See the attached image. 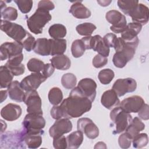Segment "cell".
I'll use <instances>...</instances> for the list:
<instances>
[{
    "instance_id": "c3c4849f",
    "label": "cell",
    "mask_w": 149,
    "mask_h": 149,
    "mask_svg": "<svg viewBox=\"0 0 149 149\" xmlns=\"http://www.w3.org/2000/svg\"><path fill=\"white\" fill-rule=\"evenodd\" d=\"M116 38V36L113 33H108L105 34L102 38L104 42L109 48L113 47Z\"/></svg>"
},
{
    "instance_id": "74e56055",
    "label": "cell",
    "mask_w": 149,
    "mask_h": 149,
    "mask_svg": "<svg viewBox=\"0 0 149 149\" xmlns=\"http://www.w3.org/2000/svg\"><path fill=\"white\" fill-rule=\"evenodd\" d=\"M1 18L7 21H14L17 18V11L13 7H7L1 11Z\"/></svg>"
},
{
    "instance_id": "7dc6e473",
    "label": "cell",
    "mask_w": 149,
    "mask_h": 149,
    "mask_svg": "<svg viewBox=\"0 0 149 149\" xmlns=\"http://www.w3.org/2000/svg\"><path fill=\"white\" fill-rule=\"evenodd\" d=\"M55 8V5L54 3L50 1L42 0L40 1L38 3L37 9L49 11L52 10Z\"/></svg>"
},
{
    "instance_id": "8fae6325",
    "label": "cell",
    "mask_w": 149,
    "mask_h": 149,
    "mask_svg": "<svg viewBox=\"0 0 149 149\" xmlns=\"http://www.w3.org/2000/svg\"><path fill=\"white\" fill-rule=\"evenodd\" d=\"M47 79V78L41 73H33L21 81L20 86L26 91L36 90Z\"/></svg>"
},
{
    "instance_id": "5bb4252c",
    "label": "cell",
    "mask_w": 149,
    "mask_h": 149,
    "mask_svg": "<svg viewBox=\"0 0 149 149\" xmlns=\"http://www.w3.org/2000/svg\"><path fill=\"white\" fill-rule=\"evenodd\" d=\"M77 87L91 102L94 101L96 96L97 88V84L94 80L90 78L83 79L79 81Z\"/></svg>"
},
{
    "instance_id": "83f0119b",
    "label": "cell",
    "mask_w": 149,
    "mask_h": 149,
    "mask_svg": "<svg viewBox=\"0 0 149 149\" xmlns=\"http://www.w3.org/2000/svg\"><path fill=\"white\" fill-rule=\"evenodd\" d=\"M49 36L53 39H62L67 33L66 27L61 24H54L48 30Z\"/></svg>"
},
{
    "instance_id": "6f0895ef",
    "label": "cell",
    "mask_w": 149,
    "mask_h": 149,
    "mask_svg": "<svg viewBox=\"0 0 149 149\" xmlns=\"http://www.w3.org/2000/svg\"><path fill=\"white\" fill-rule=\"evenodd\" d=\"M1 123H2V127H1V133L2 134L6 129V124L5 122H4L2 120H1Z\"/></svg>"
},
{
    "instance_id": "7c38bea8",
    "label": "cell",
    "mask_w": 149,
    "mask_h": 149,
    "mask_svg": "<svg viewBox=\"0 0 149 149\" xmlns=\"http://www.w3.org/2000/svg\"><path fill=\"white\" fill-rule=\"evenodd\" d=\"M23 45L16 41L6 42L0 47V59L6 60L13 56L22 53Z\"/></svg>"
},
{
    "instance_id": "d6986e66",
    "label": "cell",
    "mask_w": 149,
    "mask_h": 149,
    "mask_svg": "<svg viewBox=\"0 0 149 149\" xmlns=\"http://www.w3.org/2000/svg\"><path fill=\"white\" fill-rule=\"evenodd\" d=\"M101 102V104L108 109H112L119 105L120 100L115 91L111 89L105 91L102 94Z\"/></svg>"
},
{
    "instance_id": "52a82bcc",
    "label": "cell",
    "mask_w": 149,
    "mask_h": 149,
    "mask_svg": "<svg viewBox=\"0 0 149 149\" xmlns=\"http://www.w3.org/2000/svg\"><path fill=\"white\" fill-rule=\"evenodd\" d=\"M23 102L27 105L28 113L43 114L41 108V100L36 90L26 91Z\"/></svg>"
},
{
    "instance_id": "6da1fadb",
    "label": "cell",
    "mask_w": 149,
    "mask_h": 149,
    "mask_svg": "<svg viewBox=\"0 0 149 149\" xmlns=\"http://www.w3.org/2000/svg\"><path fill=\"white\" fill-rule=\"evenodd\" d=\"M59 106L64 118L71 119L78 118L88 112L92 107V102L77 86L72 90L69 97L64 99Z\"/></svg>"
},
{
    "instance_id": "ee69618b",
    "label": "cell",
    "mask_w": 149,
    "mask_h": 149,
    "mask_svg": "<svg viewBox=\"0 0 149 149\" xmlns=\"http://www.w3.org/2000/svg\"><path fill=\"white\" fill-rule=\"evenodd\" d=\"M132 139L126 133H124L119 136L118 138V144L122 148H128L130 147Z\"/></svg>"
},
{
    "instance_id": "d6a6232c",
    "label": "cell",
    "mask_w": 149,
    "mask_h": 149,
    "mask_svg": "<svg viewBox=\"0 0 149 149\" xmlns=\"http://www.w3.org/2000/svg\"><path fill=\"white\" fill-rule=\"evenodd\" d=\"M61 83L63 87L68 90L73 89L77 83V79L74 74L71 73L64 74L61 78Z\"/></svg>"
},
{
    "instance_id": "f35d334b",
    "label": "cell",
    "mask_w": 149,
    "mask_h": 149,
    "mask_svg": "<svg viewBox=\"0 0 149 149\" xmlns=\"http://www.w3.org/2000/svg\"><path fill=\"white\" fill-rule=\"evenodd\" d=\"M129 61V60L128 58L120 52H116L112 58L113 65L118 68H122L125 67Z\"/></svg>"
},
{
    "instance_id": "9c48e42d",
    "label": "cell",
    "mask_w": 149,
    "mask_h": 149,
    "mask_svg": "<svg viewBox=\"0 0 149 149\" xmlns=\"http://www.w3.org/2000/svg\"><path fill=\"white\" fill-rule=\"evenodd\" d=\"M77 130L81 132L90 139H94L99 135L98 127L88 118H80L77 122Z\"/></svg>"
},
{
    "instance_id": "d590c367",
    "label": "cell",
    "mask_w": 149,
    "mask_h": 149,
    "mask_svg": "<svg viewBox=\"0 0 149 149\" xmlns=\"http://www.w3.org/2000/svg\"><path fill=\"white\" fill-rule=\"evenodd\" d=\"M115 76L113 71L110 69H104L101 70L98 74V78L102 84H108L113 80Z\"/></svg>"
},
{
    "instance_id": "30bf717a",
    "label": "cell",
    "mask_w": 149,
    "mask_h": 149,
    "mask_svg": "<svg viewBox=\"0 0 149 149\" xmlns=\"http://www.w3.org/2000/svg\"><path fill=\"white\" fill-rule=\"evenodd\" d=\"M72 129V123L69 119L62 118L56 120L49 129V133L53 139L70 132Z\"/></svg>"
},
{
    "instance_id": "7bdbcfd3",
    "label": "cell",
    "mask_w": 149,
    "mask_h": 149,
    "mask_svg": "<svg viewBox=\"0 0 149 149\" xmlns=\"http://www.w3.org/2000/svg\"><path fill=\"white\" fill-rule=\"evenodd\" d=\"M53 146L56 149H65L67 148L66 137L62 135L57 137L54 138Z\"/></svg>"
},
{
    "instance_id": "1f68e13d",
    "label": "cell",
    "mask_w": 149,
    "mask_h": 149,
    "mask_svg": "<svg viewBox=\"0 0 149 149\" xmlns=\"http://www.w3.org/2000/svg\"><path fill=\"white\" fill-rule=\"evenodd\" d=\"M97 27L91 23H83L77 25L76 30L79 34L83 36H90Z\"/></svg>"
},
{
    "instance_id": "4316f807",
    "label": "cell",
    "mask_w": 149,
    "mask_h": 149,
    "mask_svg": "<svg viewBox=\"0 0 149 149\" xmlns=\"http://www.w3.org/2000/svg\"><path fill=\"white\" fill-rule=\"evenodd\" d=\"M13 75L8 68L5 66L0 67V87L2 88H8L12 82Z\"/></svg>"
},
{
    "instance_id": "11a10c76",
    "label": "cell",
    "mask_w": 149,
    "mask_h": 149,
    "mask_svg": "<svg viewBox=\"0 0 149 149\" xmlns=\"http://www.w3.org/2000/svg\"><path fill=\"white\" fill-rule=\"evenodd\" d=\"M112 1H97V2L100 4V5L102 6H108Z\"/></svg>"
},
{
    "instance_id": "3957f363",
    "label": "cell",
    "mask_w": 149,
    "mask_h": 149,
    "mask_svg": "<svg viewBox=\"0 0 149 149\" xmlns=\"http://www.w3.org/2000/svg\"><path fill=\"white\" fill-rule=\"evenodd\" d=\"M52 19L49 11L37 9L27 20V25L30 31L35 34L42 33L43 27Z\"/></svg>"
},
{
    "instance_id": "681fc988",
    "label": "cell",
    "mask_w": 149,
    "mask_h": 149,
    "mask_svg": "<svg viewBox=\"0 0 149 149\" xmlns=\"http://www.w3.org/2000/svg\"><path fill=\"white\" fill-rule=\"evenodd\" d=\"M138 115L143 120H148L149 119V108L147 104H144L139 111Z\"/></svg>"
},
{
    "instance_id": "5b68a950",
    "label": "cell",
    "mask_w": 149,
    "mask_h": 149,
    "mask_svg": "<svg viewBox=\"0 0 149 149\" xmlns=\"http://www.w3.org/2000/svg\"><path fill=\"white\" fill-rule=\"evenodd\" d=\"M0 28L9 37L21 44L29 33L21 25L3 19H1Z\"/></svg>"
},
{
    "instance_id": "816d5d0a",
    "label": "cell",
    "mask_w": 149,
    "mask_h": 149,
    "mask_svg": "<svg viewBox=\"0 0 149 149\" xmlns=\"http://www.w3.org/2000/svg\"><path fill=\"white\" fill-rule=\"evenodd\" d=\"M55 68L52 65L51 63H46L44 65L43 70L42 71V74L47 78L50 77L54 72Z\"/></svg>"
},
{
    "instance_id": "277c9868",
    "label": "cell",
    "mask_w": 149,
    "mask_h": 149,
    "mask_svg": "<svg viewBox=\"0 0 149 149\" xmlns=\"http://www.w3.org/2000/svg\"><path fill=\"white\" fill-rule=\"evenodd\" d=\"M110 118L115 126L113 134L120 133L126 130L132 120V117L120 107H116L110 112Z\"/></svg>"
},
{
    "instance_id": "2e32d148",
    "label": "cell",
    "mask_w": 149,
    "mask_h": 149,
    "mask_svg": "<svg viewBox=\"0 0 149 149\" xmlns=\"http://www.w3.org/2000/svg\"><path fill=\"white\" fill-rule=\"evenodd\" d=\"M22 112V110L19 105L9 103L2 108L1 116L6 120L14 121L20 118Z\"/></svg>"
},
{
    "instance_id": "e0dca14e",
    "label": "cell",
    "mask_w": 149,
    "mask_h": 149,
    "mask_svg": "<svg viewBox=\"0 0 149 149\" xmlns=\"http://www.w3.org/2000/svg\"><path fill=\"white\" fill-rule=\"evenodd\" d=\"M142 25L132 22L127 24L125 30L121 33V38L125 41L132 42L138 40L137 35L141 30Z\"/></svg>"
},
{
    "instance_id": "e575fe53",
    "label": "cell",
    "mask_w": 149,
    "mask_h": 149,
    "mask_svg": "<svg viewBox=\"0 0 149 149\" xmlns=\"http://www.w3.org/2000/svg\"><path fill=\"white\" fill-rule=\"evenodd\" d=\"M44 65L45 64L42 61L35 58L30 59L27 63L28 70L33 73H40L43 70Z\"/></svg>"
},
{
    "instance_id": "ffe728a7",
    "label": "cell",
    "mask_w": 149,
    "mask_h": 149,
    "mask_svg": "<svg viewBox=\"0 0 149 149\" xmlns=\"http://www.w3.org/2000/svg\"><path fill=\"white\" fill-rule=\"evenodd\" d=\"M7 90L11 100L19 102L24 101L25 93L20 86V83L18 81H13L8 87Z\"/></svg>"
},
{
    "instance_id": "836d02e7",
    "label": "cell",
    "mask_w": 149,
    "mask_h": 149,
    "mask_svg": "<svg viewBox=\"0 0 149 149\" xmlns=\"http://www.w3.org/2000/svg\"><path fill=\"white\" fill-rule=\"evenodd\" d=\"M85 50L86 48L84 44L81 39L76 40L72 42L71 46V52L73 57H81L84 54Z\"/></svg>"
},
{
    "instance_id": "4dcf8cb0",
    "label": "cell",
    "mask_w": 149,
    "mask_h": 149,
    "mask_svg": "<svg viewBox=\"0 0 149 149\" xmlns=\"http://www.w3.org/2000/svg\"><path fill=\"white\" fill-rule=\"evenodd\" d=\"M48 97L50 103L53 105H58L62 102L63 100V94L61 90L56 87L49 90Z\"/></svg>"
},
{
    "instance_id": "603a6c76",
    "label": "cell",
    "mask_w": 149,
    "mask_h": 149,
    "mask_svg": "<svg viewBox=\"0 0 149 149\" xmlns=\"http://www.w3.org/2000/svg\"><path fill=\"white\" fill-rule=\"evenodd\" d=\"M52 65L56 69L61 70H68L70 68L71 62L70 59L65 55L54 56L50 59Z\"/></svg>"
},
{
    "instance_id": "8992f818",
    "label": "cell",
    "mask_w": 149,
    "mask_h": 149,
    "mask_svg": "<svg viewBox=\"0 0 149 149\" xmlns=\"http://www.w3.org/2000/svg\"><path fill=\"white\" fill-rule=\"evenodd\" d=\"M106 20L112 24L110 30L115 33H122L126 29L127 22L125 16L116 10L108 11L105 15Z\"/></svg>"
},
{
    "instance_id": "bcb514c9",
    "label": "cell",
    "mask_w": 149,
    "mask_h": 149,
    "mask_svg": "<svg viewBox=\"0 0 149 149\" xmlns=\"http://www.w3.org/2000/svg\"><path fill=\"white\" fill-rule=\"evenodd\" d=\"M52 118L55 120H58L62 118H64L63 113L60 106L54 105L50 111Z\"/></svg>"
},
{
    "instance_id": "7a4b0ae2",
    "label": "cell",
    "mask_w": 149,
    "mask_h": 149,
    "mask_svg": "<svg viewBox=\"0 0 149 149\" xmlns=\"http://www.w3.org/2000/svg\"><path fill=\"white\" fill-rule=\"evenodd\" d=\"M23 130L26 134H41L45 126V120L42 115L34 113H28L22 122Z\"/></svg>"
},
{
    "instance_id": "44dd1931",
    "label": "cell",
    "mask_w": 149,
    "mask_h": 149,
    "mask_svg": "<svg viewBox=\"0 0 149 149\" xmlns=\"http://www.w3.org/2000/svg\"><path fill=\"white\" fill-rule=\"evenodd\" d=\"M81 1H76L70 8L69 12L76 18L77 19H87L90 17L91 11L87 8Z\"/></svg>"
},
{
    "instance_id": "f5cc1de1",
    "label": "cell",
    "mask_w": 149,
    "mask_h": 149,
    "mask_svg": "<svg viewBox=\"0 0 149 149\" xmlns=\"http://www.w3.org/2000/svg\"><path fill=\"white\" fill-rule=\"evenodd\" d=\"M91 36H87L83 37L81 40L83 42L86 49H90V40H91Z\"/></svg>"
},
{
    "instance_id": "8d00e7d4",
    "label": "cell",
    "mask_w": 149,
    "mask_h": 149,
    "mask_svg": "<svg viewBox=\"0 0 149 149\" xmlns=\"http://www.w3.org/2000/svg\"><path fill=\"white\" fill-rule=\"evenodd\" d=\"M133 147L141 148L147 146L148 142V136L146 133H139L132 139Z\"/></svg>"
},
{
    "instance_id": "f907efd6",
    "label": "cell",
    "mask_w": 149,
    "mask_h": 149,
    "mask_svg": "<svg viewBox=\"0 0 149 149\" xmlns=\"http://www.w3.org/2000/svg\"><path fill=\"white\" fill-rule=\"evenodd\" d=\"M8 68L11 72V73L13 74V76L22 75V74L24 73V70H25L24 65L22 63L19 66L9 67Z\"/></svg>"
},
{
    "instance_id": "ac0fdd59",
    "label": "cell",
    "mask_w": 149,
    "mask_h": 149,
    "mask_svg": "<svg viewBox=\"0 0 149 149\" xmlns=\"http://www.w3.org/2000/svg\"><path fill=\"white\" fill-rule=\"evenodd\" d=\"M90 49L97 52L98 54L108 57L109 54V48L105 44L102 38L100 35L91 36L90 40Z\"/></svg>"
},
{
    "instance_id": "9f6ffc18",
    "label": "cell",
    "mask_w": 149,
    "mask_h": 149,
    "mask_svg": "<svg viewBox=\"0 0 149 149\" xmlns=\"http://www.w3.org/2000/svg\"><path fill=\"white\" fill-rule=\"evenodd\" d=\"M106 148L107 147H106V145L104 143V142H102V141H100L98 143H97L95 146H94V148Z\"/></svg>"
},
{
    "instance_id": "ba28073f",
    "label": "cell",
    "mask_w": 149,
    "mask_h": 149,
    "mask_svg": "<svg viewBox=\"0 0 149 149\" xmlns=\"http://www.w3.org/2000/svg\"><path fill=\"white\" fill-rule=\"evenodd\" d=\"M137 83L132 78L119 79L115 81L112 90L115 91L118 97H122L127 93H132L136 90Z\"/></svg>"
},
{
    "instance_id": "484cf974",
    "label": "cell",
    "mask_w": 149,
    "mask_h": 149,
    "mask_svg": "<svg viewBox=\"0 0 149 149\" xmlns=\"http://www.w3.org/2000/svg\"><path fill=\"white\" fill-rule=\"evenodd\" d=\"M68 148H78L83 143V133L80 131H75L66 137Z\"/></svg>"
},
{
    "instance_id": "db71d44e",
    "label": "cell",
    "mask_w": 149,
    "mask_h": 149,
    "mask_svg": "<svg viewBox=\"0 0 149 149\" xmlns=\"http://www.w3.org/2000/svg\"><path fill=\"white\" fill-rule=\"evenodd\" d=\"M1 93V100L0 102L2 103L3 101H5L8 96V90H1L0 91Z\"/></svg>"
},
{
    "instance_id": "d4e9b609",
    "label": "cell",
    "mask_w": 149,
    "mask_h": 149,
    "mask_svg": "<svg viewBox=\"0 0 149 149\" xmlns=\"http://www.w3.org/2000/svg\"><path fill=\"white\" fill-rule=\"evenodd\" d=\"M50 42V55H62L66 50V40L65 39H49Z\"/></svg>"
},
{
    "instance_id": "f6af8a7d",
    "label": "cell",
    "mask_w": 149,
    "mask_h": 149,
    "mask_svg": "<svg viewBox=\"0 0 149 149\" xmlns=\"http://www.w3.org/2000/svg\"><path fill=\"white\" fill-rule=\"evenodd\" d=\"M107 63H108L107 57L103 56L100 54L96 55L93 59V61H92L93 66L96 68H102Z\"/></svg>"
},
{
    "instance_id": "9a60e30c",
    "label": "cell",
    "mask_w": 149,
    "mask_h": 149,
    "mask_svg": "<svg viewBox=\"0 0 149 149\" xmlns=\"http://www.w3.org/2000/svg\"><path fill=\"white\" fill-rule=\"evenodd\" d=\"M129 16L132 17L133 22L139 23L142 26L146 24L149 18L148 8L143 3H139Z\"/></svg>"
},
{
    "instance_id": "cb8c5ba5",
    "label": "cell",
    "mask_w": 149,
    "mask_h": 149,
    "mask_svg": "<svg viewBox=\"0 0 149 149\" xmlns=\"http://www.w3.org/2000/svg\"><path fill=\"white\" fill-rule=\"evenodd\" d=\"M145 128L144 123L138 117L132 119V122L126 129V133L132 139L143 130Z\"/></svg>"
},
{
    "instance_id": "f1b7e54d",
    "label": "cell",
    "mask_w": 149,
    "mask_h": 149,
    "mask_svg": "<svg viewBox=\"0 0 149 149\" xmlns=\"http://www.w3.org/2000/svg\"><path fill=\"white\" fill-rule=\"evenodd\" d=\"M24 132V141L29 148H37L42 144V137L40 134H26Z\"/></svg>"
},
{
    "instance_id": "ab89813d",
    "label": "cell",
    "mask_w": 149,
    "mask_h": 149,
    "mask_svg": "<svg viewBox=\"0 0 149 149\" xmlns=\"http://www.w3.org/2000/svg\"><path fill=\"white\" fill-rule=\"evenodd\" d=\"M14 2L23 13H29L31 10L33 5V2L31 0H14Z\"/></svg>"
},
{
    "instance_id": "f546056e",
    "label": "cell",
    "mask_w": 149,
    "mask_h": 149,
    "mask_svg": "<svg viewBox=\"0 0 149 149\" xmlns=\"http://www.w3.org/2000/svg\"><path fill=\"white\" fill-rule=\"evenodd\" d=\"M118 7L126 15H129L130 13L134 10L139 3L138 1L130 0V1H122L119 0L117 2Z\"/></svg>"
},
{
    "instance_id": "4fadbf2b",
    "label": "cell",
    "mask_w": 149,
    "mask_h": 149,
    "mask_svg": "<svg viewBox=\"0 0 149 149\" xmlns=\"http://www.w3.org/2000/svg\"><path fill=\"white\" fill-rule=\"evenodd\" d=\"M144 104L143 98L139 95H133L120 102L119 107L127 113H137Z\"/></svg>"
},
{
    "instance_id": "b9f144b4",
    "label": "cell",
    "mask_w": 149,
    "mask_h": 149,
    "mask_svg": "<svg viewBox=\"0 0 149 149\" xmlns=\"http://www.w3.org/2000/svg\"><path fill=\"white\" fill-rule=\"evenodd\" d=\"M23 59V54L22 53L13 56L8 59V61L5 63V66L7 68L19 66L22 64V62Z\"/></svg>"
},
{
    "instance_id": "60d3db41",
    "label": "cell",
    "mask_w": 149,
    "mask_h": 149,
    "mask_svg": "<svg viewBox=\"0 0 149 149\" xmlns=\"http://www.w3.org/2000/svg\"><path fill=\"white\" fill-rule=\"evenodd\" d=\"M35 42H36L35 38L29 33L27 37L24 38L23 41L22 42V45L27 51L30 52L34 48Z\"/></svg>"
},
{
    "instance_id": "7402d4cb",
    "label": "cell",
    "mask_w": 149,
    "mask_h": 149,
    "mask_svg": "<svg viewBox=\"0 0 149 149\" xmlns=\"http://www.w3.org/2000/svg\"><path fill=\"white\" fill-rule=\"evenodd\" d=\"M33 51L35 53L42 55L48 56L50 55L49 40L45 38H38L36 40Z\"/></svg>"
}]
</instances>
